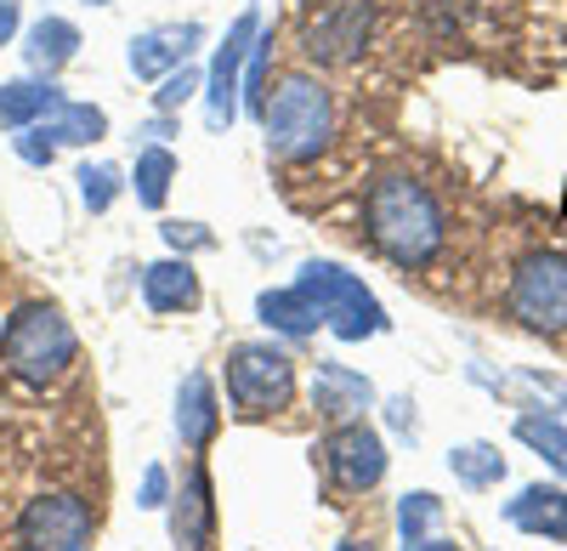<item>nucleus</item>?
Wrapping results in <instances>:
<instances>
[{
	"label": "nucleus",
	"mask_w": 567,
	"mask_h": 551,
	"mask_svg": "<svg viewBox=\"0 0 567 551\" xmlns=\"http://www.w3.org/2000/svg\"><path fill=\"white\" fill-rule=\"evenodd\" d=\"M363 222H369V239L386 262L398 267H425L437 251H443V205L437 194L414 176H381L363 200Z\"/></svg>",
	"instance_id": "obj_1"
},
{
	"label": "nucleus",
	"mask_w": 567,
	"mask_h": 551,
	"mask_svg": "<svg viewBox=\"0 0 567 551\" xmlns=\"http://www.w3.org/2000/svg\"><path fill=\"white\" fill-rule=\"evenodd\" d=\"M261 131H267V149L272 160H318V149L336 136V98L312 80V74H290L278 80V91L261 109Z\"/></svg>",
	"instance_id": "obj_2"
},
{
	"label": "nucleus",
	"mask_w": 567,
	"mask_h": 551,
	"mask_svg": "<svg viewBox=\"0 0 567 551\" xmlns=\"http://www.w3.org/2000/svg\"><path fill=\"white\" fill-rule=\"evenodd\" d=\"M0 353H7V364H12L18 381L45 387V381H58L69 364H74L80 341H74L69 318H63L58 307L29 302V307H18V313L7 318V330H0Z\"/></svg>",
	"instance_id": "obj_3"
},
{
	"label": "nucleus",
	"mask_w": 567,
	"mask_h": 551,
	"mask_svg": "<svg viewBox=\"0 0 567 551\" xmlns=\"http://www.w3.org/2000/svg\"><path fill=\"white\" fill-rule=\"evenodd\" d=\"M296 285L318 302V318L341 341H363V336L386 330V307L374 302V290L358 279V273H347L341 262H307Z\"/></svg>",
	"instance_id": "obj_4"
},
{
	"label": "nucleus",
	"mask_w": 567,
	"mask_h": 551,
	"mask_svg": "<svg viewBox=\"0 0 567 551\" xmlns=\"http://www.w3.org/2000/svg\"><path fill=\"white\" fill-rule=\"evenodd\" d=\"M227 404L239 416H278L296 398V358L272 341H239L227 353Z\"/></svg>",
	"instance_id": "obj_5"
},
{
	"label": "nucleus",
	"mask_w": 567,
	"mask_h": 551,
	"mask_svg": "<svg viewBox=\"0 0 567 551\" xmlns=\"http://www.w3.org/2000/svg\"><path fill=\"white\" fill-rule=\"evenodd\" d=\"M511 318L539 336L567 330V251H539L511 279Z\"/></svg>",
	"instance_id": "obj_6"
},
{
	"label": "nucleus",
	"mask_w": 567,
	"mask_h": 551,
	"mask_svg": "<svg viewBox=\"0 0 567 551\" xmlns=\"http://www.w3.org/2000/svg\"><path fill=\"white\" fill-rule=\"evenodd\" d=\"M91 534H97V518L80 494L52 489L34 494L23 518H18V545L23 551H91Z\"/></svg>",
	"instance_id": "obj_7"
},
{
	"label": "nucleus",
	"mask_w": 567,
	"mask_h": 551,
	"mask_svg": "<svg viewBox=\"0 0 567 551\" xmlns=\"http://www.w3.org/2000/svg\"><path fill=\"white\" fill-rule=\"evenodd\" d=\"M369 29H374L369 0H323V7L301 23V58L323 63V69L358 63L363 45H369Z\"/></svg>",
	"instance_id": "obj_8"
},
{
	"label": "nucleus",
	"mask_w": 567,
	"mask_h": 551,
	"mask_svg": "<svg viewBox=\"0 0 567 551\" xmlns=\"http://www.w3.org/2000/svg\"><path fill=\"white\" fill-rule=\"evenodd\" d=\"M323 478L336 494H369L374 483L386 478V443L374 427L363 421H341L336 432L323 438Z\"/></svg>",
	"instance_id": "obj_9"
},
{
	"label": "nucleus",
	"mask_w": 567,
	"mask_h": 551,
	"mask_svg": "<svg viewBox=\"0 0 567 551\" xmlns=\"http://www.w3.org/2000/svg\"><path fill=\"white\" fill-rule=\"evenodd\" d=\"M261 34V18L256 12H239L227 29V40L216 45V63H210V80H205V114H210V131H227L233 114H239V91H245V63H250V45Z\"/></svg>",
	"instance_id": "obj_10"
},
{
	"label": "nucleus",
	"mask_w": 567,
	"mask_h": 551,
	"mask_svg": "<svg viewBox=\"0 0 567 551\" xmlns=\"http://www.w3.org/2000/svg\"><path fill=\"white\" fill-rule=\"evenodd\" d=\"M171 540L176 551H210L216 545V489L205 467H187L182 489L171 494Z\"/></svg>",
	"instance_id": "obj_11"
},
{
	"label": "nucleus",
	"mask_w": 567,
	"mask_h": 551,
	"mask_svg": "<svg viewBox=\"0 0 567 551\" xmlns=\"http://www.w3.org/2000/svg\"><path fill=\"white\" fill-rule=\"evenodd\" d=\"M205 40L199 23H159V29H142L131 40V74L136 80H165L176 74L187 58H194V45Z\"/></svg>",
	"instance_id": "obj_12"
},
{
	"label": "nucleus",
	"mask_w": 567,
	"mask_h": 551,
	"mask_svg": "<svg viewBox=\"0 0 567 551\" xmlns=\"http://www.w3.org/2000/svg\"><path fill=\"white\" fill-rule=\"evenodd\" d=\"M374 404V387L358 376V370H347V364H318L312 370V409L323 421H363V409Z\"/></svg>",
	"instance_id": "obj_13"
},
{
	"label": "nucleus",
	"mask_w": 567,
	"mask_h": 551,
	"mask_svg": "<svg viewBox=\"0 0 567 551\" xmlns=\"http://www.w3.org/2000/svg\"><path fill=\"white\" fill-rule=\"evenodd\" d=\"M216 432H221V404H216L210 376L205 370L182 376V387H176V438L187 449H210Z\"/></svg>",
	"instance_id": "obj_14"
},
{
	"label": "nucleus",
	"mask_w": 567,
	"mask_h": 551,
	"mask_svg": "<svg viewBox=\"0 0 567 551\" xmlns=\"http://www.w3.org/2000/svg\"><path fill=\"white\" fill-rule=\"evenodd\" d=\"M142 302L154 313H187L199 307V273L187 256H165V262H148L142 267Z\"/></svg>",
	"instance_id": "obj_15"
},
{
	"label": "nucleus",
	"mask_w": 567,
	"mask_h": 551,
	"mask_svg": "<svg viewBox=\"0 0 567 551\" xmlns=\"http://www.w3.org/2000/svg\"><path fill=\"white\" fill-rule=\"evenodd\" d=\"M505 518L523 529V534H539V540H567V489H550V483H528L523 494L505 507Z\"/></svg>",
	"instance_id": "obj_16"
},
{
	"label": "nucleus",
	"mask_w": 567,
	"mask_h": 551,
	"mask_svg": "<svg viewBox=\"0 0 567 551\" xmlns=\"http://www.w3.org/2000/svg\"><path fill=\"white\" fill-rule=\"evenodd\" d=\"M256 313H261V325H267V330L290 336V341H301V336H312V330L323 325V318H318V302H312L301 285L261 290V296H256Z\"/></svg>",
	"instance_id": "obj_17"
},
{
	"label": "nucleus",
	"mask_w": 567,
	"mask_h": 551,
	"mask_svg": "<svg viewBox=\"0 0 567 551\" xmlns=\"http://www.w3.org/2000/svg\"><path fill=\"white\" fill-rule=\"evenodd\" d=\"M63 103V91L52 85V80H7L0 85V131H29V125H40L45 114H52Z\"/></svg>",
	"instance_id": "obj_18"
},
{
	"label": "nucleus",
	"mask_w": 567,
	"mask_h": 551,
	"mask_svg": "<svg viewBox=\"0 0 567 551\" xmlns=\"http://www.w3.org/2000/svg\"><path fill=\"white\" fill-rule=\"evenodd\" d=\"M40 131H45V143L52 149H85V143H103L109 136V114L103 109H91V103H58L52 114L40 120Z\"/></svg>",
	"instance_id": "obj_19"
},
{
	"label": "nucleus",
	"mask_w": 567,
	"mask_h": 551,
	"mask_svg": "<svg viewBox=\"0 0 567 551\" xmlns=\"http://www.w3.org/2000/svg\"><path fill=\"white\" fill-rule=\"evenodd\" d=\"M74 52H80V29H74L69 18H40V23L29 29V40H23L29 69L45 74V80H52L63 63H74Z\"/></svg>",
	"instance_id": "obj_20"
},
{
	"label": "nucleus",
	"mask_w": 567,
	"mask_h": 551,
	"mask_svg": "<svg viewBox=\"0 0 567 551\" xmlns=\"http://www.w3.org/2000/svg\"><path fill=\"white\" fill-rule=\"evenodd\" d=\"M171 182H176V154L165 143H148L136 154V171H131V188H136V205H148L159 211L165 194H171Z\"/></svg>",
	"instance_id": "obj_21"
},
{
	"label": "nucleus",
	"mask_w": 567,
	"mask_h": 551,
	"mask_svg": "<svg viewBox=\"0 0 567 551\" xmlns=\"http://www.w3.org/2000/svg\"><path fill=\"white\" fill-rule=\"evenodd\" d=\"M449 472H454L465 489H494V483L505 478V455H499L494 443H460V449L449 455Z\"/></svg>",
	"instance_id": "obj_22"
},
{
	"label": "nucleus",
	"mask_w": 567,
	"mask_h": 551,
	"mask_svg": "<svg viewBox=\"0 0 567 551\" xmlns=\"http://www.w3.org/2000/svg\"><path fill=\"white\" fill-rule=\"evenodd\" d=\"M516 438H523L534 455H545V461H550L556 472H567V427H561V421L523 416V421H516Z\"/></svg>",
	"instance_id": "obj_23"
},
{
	"label": "nucleus",
	"mask_w": 567,
	"mask_h": 551,
	"mask_svg": "<svg viewBox=\"0 0 567 551\" xmlns=\"http://www.w3.org/2000/svg\"><path fill=\"white\" fill-rule=\"evenodd\" d=\"M437 518H443V500H437L432 489H414V494H403V507H398L403 545H409V540H425V534L437 529Z\"/></svg>",
	"instance_id": "obj_24"
},
{
	"label": "nucleus",
	"mask_w": 567,
	"mask_h": 551,
	"mask_svg": "<svg viewBox=\"0 0 567 551\" xmlns=\"http://www.w3.org/2000/svg\"><path fill=\"white\" fill-rule=\"evenodd\" d=\"M80 200H85V211L91 216H103L114 200H120V171L114 165H80Z\"/></svg>",
	"instance_id": "obj_25"
},
{
	"label": "nucleus",
	"mask_w": 567,
	"mask_h": 551,
	"mask_svg": "<svg viewBox=\"0 0 567 551\" xmlns=\"http://www.w3.org/2000/svg\"><path fill=\"white\" fill-rule=\"evenodd\" d=\"M159 234H165V245H171L176 256H187V251H210V245H216V234H210L205 222H165Z\"/></svg>",
	"instance_id": "obj_26"
},
{
	"label": "nucleus",
	"mask_w": 567,
	"mask_h": 551,
	"mask_svg": "<svg viewBox=\"0 0 567 551\" xmlns=\"http://www.w3.org/2000/svg\"><path fill=\"white\" fill-rule=\"evenodd\" d=\"M194 91H205V80L182 63V69H176V74H165V85H159V114H176L187 98H194Z\"/></svg>",
	"instance_id": "obj_27"
},
{
	"label": "nucleus",
	"mask_w": 567,
	"mask_h": 551,
	"mask_svg": "<svg viewBox=\"0 0 567 551\" xmlns=\"http://www.w3.org/2000/svg\"><path fill=\"white\" fill-rule=\"evenodd\" d=\"M136 507H142V512H159V507H171V472H165V467H148V472H142Z\"/></svg>",
	"instance_id": "obj_28"
},
{
	"label": "nucleus",
	"mask_w": 567,
	"mask_h": 551,
	"mask_svg": "<svg viewBox=\"0 0 567 551\" xmlns=\"http://www.w3.org/2000/svg\"><path fill=\"white\" fill-rule=\"evenodd\" d=\"M52 154H58V149L45 143V131H40V125H29V131L18 136V160H23V165H52Z\"/></svg>",
	"instance_id": "obj_29"
},
{
	"label": "nucleus",
	"mask_w": 567,
	"mask_h": 551,
	"mask_svg": "<svg viewBox=\"0 0 567 551\" xmlns=\"http://www.w3.org/2000/svg\"><path fill=\"white\" fill-rule=\"evenodd\" d=\"M18 34V0H0V45Z\"/></svg>",
	"instance_id": "obj_30"
},
{
	"label": "nucleus",
	"mask_w": 567,
	"mask_h": 551,
	"mask_svg": "<svg viewBox=\"0 0 567 551\" xmlns=\"http://www.w3.org/2000/svg\"><path fill=\"white\" fill-rule=\"evenodd\" d=\"M403 551H460L454 540H443V534H425V540H409Z\"/></svg>",
	"instance_id": "obj_31"
},
{
	"label": "nucleus",
	"mask_w": 567,
	"mask_h": 551,
	"mask_svg": "<svg viewBox=\"0 0 567 551\" xmlns=\"http://www.w3.org/2000/svg\"><path fill=\"white\" fill-rule=\"evenodd\" d=\"M336 551H369V540H341Z\"/></svg>",
	"instance_id": "obj_32"
},
{
	"label": "nucleus",
	"mask_w": 567,
	"mask_h": 551,
	"mask_svg": "<svg viewBox=\"0 0 567 551\" xmlns=\"http://www.w3.org/2000/svg\"><path fill=\"white\" fill-rule=\"evenodd\" d=\"M91 7H109V0H91Z\"/></svg>",
	"instance_id": "obj_33"
}]
</instances>
